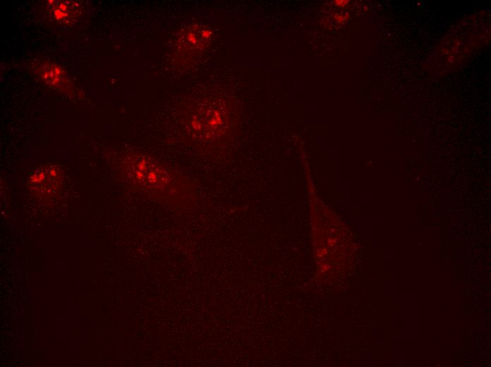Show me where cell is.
<instances>
[{"label":"cell","instance_id":"1","mask_svg":"<svg viewBox=\"0 0 491 367\" xmlns=\"http://www.w3.org/2000/svg\"><path fill=\"white\" fill-rule=\"evenodd\" d=\"M115 164L131 186L174 207L187 206L197 200L198 188L189 177L150 155L126 150L116 155Z\"/></svg>","mask_w":491,"mask_h":367},{"label":"cell","instance_id":"2","mask_svg":"<svg viewBox=\"0 0 491 367\" xmlns=\"http://www.w3.org/2000/svg\"><path fill=\"white\" fill-rule=\"evenodd\" d=\"M180 120L189 140L198 146L207 148L222 138L230 125L228 109L212 98L191 104L183 112Z\"/></svg>","mask_w":491,"mask_h":367},{"label":"cell","instance_id":"3","mask_svg":"<svg viewBox=\"0 0 491 367\" xmlns=\"http://www.w3.org/2000/svg\"><path fill=\"white\" fill-rule=\"evenodd\" d=\"M212 38L211 30L201 25L185 28L177 37L174 47L175 59L190 61L208 47Z\"/></svg>","mask_w":491,"mask_h":367},{"label":"cell","instance_id":"4","mask_svg":"<svg viewBox=\"0 0 491 367\" xmlns=\"http://www.w3.org/2000/svg\"><path fill=\"white\" fill-rule=\"evenodd\" d=\"M82 2L78 1H48L46 11L49 18L61 25L75 22L83 11Z\"/></svg>","mask_w":491,"mask_h":367},{"label":"cell","instance_id":"5","mask_svg":"<svg viewBox=\"0 0 491 367\" xmlns=\"http://www.w3.org/2000/svg\"><path fill=\"white\" fill-rule=\"evenodd\" d=\"M39 78L47 85L59 91L72 93L73 86L66 71L57 64L49 61L33 65Z\"/></svg>","mask_w":491,"mask_h":367},{"label":"cell","instance_id":"6","mask_svg":"<svg viewBox=\"0 0 491 367\" xmlns=\"http://www.w3.org/2000/svg\"><path fill=\"white\" fill-rule=\"evenodd\" d=\"M59 172V170L54 166L39 169L30 178V184L32 189L38 193L41 192L42 194L45 192L47 195H50L51 192L54 193L61 184V176Z\"/></svg>","mask_w":491,"mask_h":367}]
</instances>
